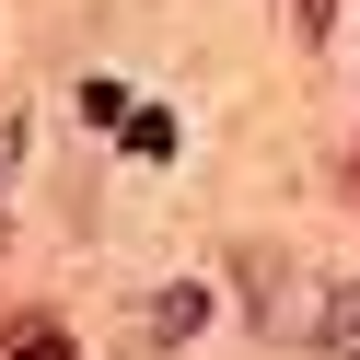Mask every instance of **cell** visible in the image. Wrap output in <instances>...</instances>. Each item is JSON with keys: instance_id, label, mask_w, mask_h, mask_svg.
<instances>
[{"instance_id": "6da1fadb", "label": "cell", "mask_w": 360, "mask_h": 360, "mask_svg": "<svg viewBox=\"0 0 360 360\" xmlns=\"http://www.w3.org/2000/svg\"><path fill=\"white\" fill-rule=\"evenodd\" d=\"M210 326V290H163V302H151V337H198Z\"/></svg>"}, {"instance_id": "7a4b0ae2", "label": "cell", "mask_w": 360, "mask_h": 360, "mask_svg": "<svg viewBox=\"0 0 360 360\" xmlns=\"http://www.w3.org/2000/svg\"><path fill=\"white\" fill-rule=\"evenodd\" d=\"M314 337H326V349H360V290H337V314H326Z\"/></svg>"}, {"instance_id": "3957f363", "label": "cell", "mask_w": 360, "mask_h": 360, "mask_svg": "<svg viewBox=\"0 0 360 360\" xmlns=\"http://www.w3.org/2000/svg\"><path fill=\"white\" fill-rule=\"evenodd\" d=\"M12 163H24V128H0V186H12Z\"/></svg>"}]
</instances>
